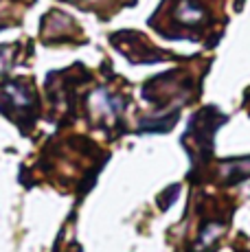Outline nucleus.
I'll return each instance as SVG.
<instances>
[{"instance_id":"1","label":"nucleus","mask_w":250,"mask_h":252,"mask_svg":"<svg viewBox=\"0 0 250 252\" xmlns=\"http://www.w3.org/2000/svg\"><path fill=\"white\" fill-rule=\"evenodd\" d=\"M211 7L206 0H174L171 2V22L185 31H202L209 27Z\"/></svg>"},{"instance_id":"2","label":"nucleus","mask_w":250,"mask_h":252,"mask_svg":"<svg viewBox=\"0 0 250 252\" xmlns=\"http://www.w3.org/2000/svg\"><path fill=\"white\" fill-rule=\"evenodd\" d=\"M16 108V114H22L27 110H31L33 105V92L22 84H9L0 90V108Z\"/></svg>"},{"instance_id":"3","label":"nucleus","mask_w":250,"mask_h":252,"mask_svg":"<svg viewBox=\"0 0 250 252\" xmlns=\"http://www.w3.org/2000/svg\"><path fill=\"white\" fill-rule=\"evenodd\" d=\"M11 46H2L0 48V72L2 70H7V66H9V57H11Z\"/></svg>"}]
</instances>
